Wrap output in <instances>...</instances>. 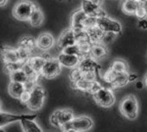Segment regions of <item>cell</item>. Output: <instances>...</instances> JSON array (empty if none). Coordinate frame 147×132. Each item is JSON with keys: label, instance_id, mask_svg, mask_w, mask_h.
Listing matches in <instances>:
<instances>
[{"label": "cell", "instance_id": "6da1fadb", "mask_svg": "<svg viewBox=\"0 0 147 132\" xmlns=\"http://www.w3.org/2000/svg\"><path fill=\"white\" fill-rule=\"evenodd\" d=\"M121 114L130 120L137 119L139 114V103L134 95H127L120 104Z\"/></svg>", "mask_w": 147, "mask_h": 132}, {"label": "cell", "instance_id": "7a4b0ae2", "mask_svg": "<svg viewBox=\"0 0 147 132\" xmlns=\"http://www.w3.org/2000/svg\"><path fill=\"white\" fill-rule=\"evenodd\" d=\"M93 120L87 116L74 118L71 121L63 125L60 129L64 131H87L93 127Z\"/></svg>", "mask_w": 147, "mask_h": 132}, {"label": "cell", "instance_id": "3957f363", "mask_svg": "<svg viewBox=\"0 0 147 132\" xmlns=\"http://www.w3.org/2000/svg\"><path fill=\"white\" fill-rule=\"evenodd\" d=\"M129 72H116L109 68L103 75V81L113 88H121L129 82Z\"/></svg>", "mask_w": 147, "mask_h": 132}, {"label": "cell", "instance_id": "277c9868", "mask_svg": "<svg viewBox=\"0 0 147 132\" xmlns=\"http://www.w3.org/2000/svg\"><path fill=\"white\" fill-rule=\"evenodd\" d=\"M36 7L37 5L34 3L28 0H22L15 5L13 9V15L20 21H28Z\"/></svg>", "mask_w": 147, "mask_h": 132}, {"label": "cell", "instance_id": "5b68a950", "mask_svg": "<svg viewBox=\"0 0 147 132\" xmlns=\"http://www.w3.org/2000/svg\"><path fill=\"white\" fill-rule=\"evenodd\" d=\"M45 98H46V92L44 88L38 83L34 87V88L31 91L30 99L26 105L28 108L31 111L34 112L39 111L43 106Z\"/></svg>", "mask_w": 147, "mask_h": 132}, {"label": "cell", "instance_id": "8992f818", "mask_svg": "<svg viewBox=\"0 0 147 132\" xmlns=\"http://www.w3.org/2000/svg\"><path fill=\"white\" fill-rule=\"evenodd\" d=\"M74 113L70 109H59L52 113L49 119L50 124L58 128H61L65 124L74 119Z\"/></svg>", "mask_w": 147, "mask_h": 132}, {"label": "cell", "instance_id": "52a82bcc", "mask_svg": "<svg viewBox=\"0 0 147 132\" xmlns=\"http://www.w3.org/2000/svg\"><path fill=\"white\" fill-rule=\"evenodd\" d=\"M92 95L96 103L102 107H110L115 102V98L113 91L106 87H102Z\"/></svg>", "mask_w": 147, "mask_h": 132}, {"label": "cell", "instance_id": "ba28073f", "mask_svg": "<svg viewBox=\"0 0 147 132\" xmlns=\"http://www.w3.org/2000/svg\"><path fill=\"white\" fill-rule=\"evenodd\" d=\"M61 64L59 61L58 58H49L46 60V63L41 69L40 74L41 76L47 78V79H52L56 76H58L60 72H61Z\"/></svg>", "mask_w": 147, "mask_h": 132}, {"label": "cell", "instance_id": "9c48e42d", "mask_svg": "<svg viewBox=\"0 0 147 132\" xmlns=\"http://www.w3.org/2000/svg\"><path fill=\"white\" fill-rule=\"evenodd\" d=\"M97 26L103 32H113L117 34H121L122 30V26L118 21L108 17L107 15L97 18Z\"/></svg>", "mask_w": 147, "mask_h": 132}, {"label": "cell", "instance_id": "30bf717a", "mask_svg": "<svg viewBox=\"0 0 147 132\" xmlns=\"http://www.w3.org/2000/svg\"><path fill=\"white\" fill-rule=\"evenodd\" d=\"M81 9L89 16H94L96 18L106 16V11L102 9V5L94 3L92 0H83Z\"/></svg>", "mask_w": 147, "mask_h": 132}, {"label": "cell", "instance_id": "8fae6325", "mask_svg": "<svg viewBox=\"0 0 147 132\" xmlns=\"http://www.w3.org/2000/svg\"><path fill=\"white\" fill-rule=\"evenodd\" d=\"M37 117L36 114H22V115H16V114H11L4 112H1L0 113V128H3L13 122H17V121H22V119H34Z\"/></svg>", "mask_w": 147, "mask_h": 132}, {"label": "cell", "instance_id": "7c38bea8", "mask_svg": "<svg viewBox=\"0 0 147 132\" xmlns=\"http://www.w3.org/2000/svg\"><path fill=\"white\" fill-rule=\"evenodd\" d=\"M76 43H77V41H76L75 32L71 27L65 30L60 34V36L58 38V40L56 41V45H57L58 48L59 50H61V52L67 46L74 45Z\"/></svg>", "mask_w": 147, "mask_h": 132}, {"label": "cell", "instance_id": "4fadbf2b", "mask_svg": "<svg viewBox=\"0 0 147 132\" xmlns=\"http://www.w3.org/2000/svg\"><path fill=\"white\" fill-rule=\"evenodd\" d=\"M87 17H88V15L82 9L75 11L71 15V28L74 32L85 29L84 21Z\"/></svg>", "mask_w": 147, "mask_h": 132}, {"label": "cell", "instance_id": "5bb4252c", "mask_svg": "<svg viewBox=\"0 0 147 132\" xmlns=\"http://www.w3.org/2000/svg\"><path fill=\"white\" fill-rule=\"evenodd\" d=\"M58 59L60 62L62 66L72 69V68L78 66L80 60H81V57L78 56V55L67 54V53L61 52L58 56Z\"/></svg>", "mask_w": 147, "mask_h": 132}, {"label": "cell", "instance_id": "9a60e30c", "mask_svg": "<svg viewBox=\"0 0 147 132\" xmlns=\"http://www.w3.org/2000/svg\"><path fill=\"white\" fill-rule=\"evenodd\" d=\"M78 68L83 71H99L101 70V65L97 63V60L92 58L91 56H87L81 58L80 63L78 64Z\"/></svg>", "mask_w": 147, "mask_h": 132}, {"label": "cell", "instance_id": "2e32d148", "mask_svg": "<svg viewBox=\"0 0 147 132\" xmlns=\"http://www.w3.org/2000/svg\"><path fill=\"white\" fill-rule=\"evenodd\" d=\"M37 40V48L40 51H47L54 46V38L49 33L40 34Z\"/></svg>", "mask_w": 147, "mask_h": 132}, {"label": "cell", "instance_id": "e0dca14e", "mask_svg": "<svg viewBox=\"0 0 147 132\" xmlns=\"http://www.w3.org/2000/svg\"><path fill=\"white\" fill-rule=\"evenodd\" d=\"M2 59L4 64L20 61L17 49H14L9 46L2 47Z\"/></svg>", "mask_w": 147, "mask_h": 132}, {"label": "cell", "instance_id": "ac0fdd59", "mask_svg": "<svg viewBox=\"0 0 147 132\" xmlns=\"http://www.w3.org/2000/svg\"><path fill=\"white\" fill-rule=\"evenodd\" d=\"M109 55V50L106 46V45L102 43H96L93 44L91 52H90V56L94 58L96 60L103 59Z\"/></svg>", "mask_w": 147, "mask_h": 132}, {"label": "cell", "instance_id": "d6986e66", "mask_svg": "<svg viewBox=\"0 0 147 132\" xmlns=\"http://www.w3.org/2000/svg\"><path fill=\"white\" fill-rule=\"evenodd\" d=\"M25 90L26 88H25L24 83H21V82L11 81L8 87V91H9V95L16 99H20Z\"/></svg>", "mask_w": 147, "mask_h": 132}, {"label": "cell", "instance_id": "ffe728a7", "mask_svg": "<svg viewBox=\"0 0 147 132\" xmlns=\"http://www.w3.org/2000/svg\"><path fill=\"white\" fill-rule=\"evenodd\" d=\"M51 57H44V56H34L32 55L30 57V58L27 61V63L37 72V73H40L41 69L43 68L45 63H46V60L47 58H49Z\"/></svg>", "mask_w": 147, "mask_h": 132}, {"label": "cell", "instance_id": "44dd1931", "mask_svg": "<svg viewBox=\"0 0 147 132\" xmlns=\"http://www.w3.org/2000/svg\"><path fill=\"white\" fill-rule=\"evenodd\" d=\"M71 84H72V87L77 90L91 94L94 82H90L89 80H86L85 78H82L77 82H71Z\"/></svg>", "mask_w": 147, "mask_h": 132}, {"label": "cell", "instance_id": "7402d4cb", "mask_svg": "<svg viewBox=\"0 0 147 132\" xmlns=\"http://www.w3.org/2000/svg\"><path fill=\"white\" fill-rule=\"evenodd\" d=\"M87 32L89 34V37H90V41L93 43V44H96V43H101L102 42V37L104 35V32L97 26H94V27H91L90 28L87 29Z\"/></svg>", "mask_w": 147, "mask_h": 132}, {"label": "cell", "instance_id": "603a6c76", "mask_svg": "<svg viewBox=\"0 0 147 132\" xmlns=\"http://www.w3.org/2000/svg\"><path fill=\"white\" fill-rule=\"evenodd\" d=\"M142 2L139 0H123L121 4V9L127 15H134L136 9L140 5Z\"/></svg>", "mask_w": 147, "mask_h": 132}, {"label": "cell", "instance_id": "cb8c5ba5", "mask_svg": "<svg viewBox=\"0 0 147 132\" xmlns=\"http://www.w3.org/2000/svg\"><path fill=\"white\" fill-rule=\"evenodd\" d=\"M22 130L25 132H35L41 131V128L38 125V124L34 121V119H25L20 121Z\"/></svg>", "mask_w": 147, "mask_h": 132}, {"label": "cell", "instance_id": "d4e9b609", "mask_svg": "<svg viewBox=\"0 0 147 132\" xmlns=\"http://www.w3.org/2000/svg\"><path fill=\"white\" fill-rule=\"evenodd\" d=\"M19 46L34 51L35 48H37V40L33 36L25 35L19 40Z\"/></svg>", "mask_w": 147, "mask_h": 132}, {"label": "cell", "instance_id": "484cf974", "mask_svg": "<svg viewBox=\"0 0 147 132\" xmlns=\"http://www.w3.org/2000/svg\"><path fill=\"white\" fill-rule=\"evenodd\" d=\"M43 20H44L43 13H42L41 9L37 6L34 9V10L33 11L28 21L33 27H40L41 25V23L43 22Z\"/></svg>", "mask_w": 147, "mask_h": 132}, {"label": "cell", "instance_id": "4316f807", "mask_svg": "<svg viewBox=\"0 0 147 132\" xmlns=\"http://www.w3.org/2000/svg\"><path fill=\"white\" fill-rule=\"evenodd\" d=\"M110 69H112L113 70H115L116 72H129L127 63L122 59L115 60L111 64Z\"/></svg>", "mask_w": 147, "mask_h": 132}, {"label": "cell", "instance_id": "83f0119b", "mask_svg": "<svg viewBox=\"0 0 147 132\" xmlns=\"http://www.w3.org/2000/svg\"><path fill=\"white\" fill-rule=\"evenodd\" d=\"M9 77H10V80L12 82H21V83H25L26 81L28 78V76L23 71L22 69L16 70V71L10 73L9 74Z\"/></svg>", "mask_w": 147, "mask_h": 132}, {"label": "cell", "instance_id": "f1b7e54d", "mask_svg": "<svg viewBox=\"0 0 147 132\" xmlns=\"http://www.w3.org/2000/svg\"><path fill=\"white\" fill-rule=\"evenodd\" d=\"M26 62L24 61H17V62H12V63H6L4 64V70L6 73L8 74H10L16 70H22L24 64Z\"/></svg>", "mask_w": 147, "mask_h": 132}, {"label": "cell", "instance_id": "f546056e", "mask_svg": "<svg viewBox=\"0 0 147 132\" xmlns=\"http://www.w3.org/2000/svg\"><path fill=\"white\" fill-rule=\"evenodd\" d=\"M17 52H18V55H19L20 60L24 61V62H27L30 58V57L33 55L32 54L33 51L28 50V49L24 48V47H22V46H19L17 48Z\"/></svg>", "mask_w": 147, "mask_h": 132}, {"label": "cell", "instance_id": "4dcf8cb0", "mask_svg": "<svg viewBox=\"0 0 147 132\" xmlns=\"http://www.w3.org/2000/svg\"><path fill=\"white\" fill-rule=\"evenodd\" d=\"M69 76H70V79L71 82H77V81L84 78V72L78 68V66H77V67L71 69Z\"/></svg>", "mask_w": 147, "mask_h": 132}, {"label": "cell", "instance_id": "1f68e13d", "mask_svg": "<svg viewBox=\"0 0 147 132\" xmlns=\"http://www.w3.org/2000/svg\"><path fill=\"white\" fill-rule=\"evenodd\" d=\"M62 52H65V53H67V54H71V55H78V56H80V55H81L79 46H78V44H77V43L74 44V45H71V46H67V47L65 48ZM80 57H81V56H80Z\"/></svg>", "mask_w": 147, "mask_h": 132}, {"label": "cell", "instance_id": "d6a6232c", "mask_svg": "<svg viewBox=\"0 0 147 132\" xmlns=\"http://www.w3.org/2000/svg\"><path fill=\"white\" fill-rule=\"evenodd\" d=\"M117 36V34L115 33H113V32H104V35L102 37V44L104 45H108L109 43H111L115 38Z\"/></svg>", "mask_w": 147, "mask_h": 132}, {"label": "cell", "instance_id": "836d02e7", "mask_svg": "<svg viewBox=\"0 0 147 132\" xmlns=\"http://www.w3.org/2000/svg\"><path fill=\"white\" fill-rule=\"evenodd\" d=\"M97 25V18L94 17V16H89L86 18L85 21H84V27L85 29H88L91 27H94Z\"/></svg>", "mask_w": 147, "mask_h": 132}, {"label": "cell", "instance_id": "e575fe53", "mask_svg": "<svg viewBox=\"0 0 147 132\" xmlns=\"http://www.w3.org/2000/svg\"><path fill=\"white\" fill-rule=\"evenodd\" d=\"M134 15H136L139 19H143V18H147V15H146V11L143 6V2L140 3V5L138 7V9H136L135 11V14Z\"/></svg>", "mask_w": 147, "mask_h": 132}, {"label": "cell", "instance_id": "d590c367", "mask_svg": "<svg viewBox=\"0 0 147 132\" xmlns=\"http://www.w3.org/2000/svg\"><path fill=\"white\" fill-rule=\"evenodd\" d=\"M30 95H31V91L25 90L24 93L22 94V96H21V98H20L21 101H22L23 104L26 105V104L28 103V101H29V99H30Z\"/></svg>", "mask_w": 147, "mask_h": 132}, {"label": "cell", "instance_id": "8d00e7d4", "mask_svg": "<svg viewBox=\"0 0 147 132\" xmlns=\"http://www.w3.org/2000/svg\"><path fill=\"white\" fill-rule=\"evenodd\" d=\"M138 26L140 28L142 29H147V18H143V19H140Z\"/></svg>", "mask_w": 147, "mask_h": 132}, {"label": "cell", "instance_id": "74e56055", "mask_svg": "<svg viewBox=\"0 0 147 132\" xmlns=\"http://www.w3.org/2000/svg\"><path fill=\"white\" fill-rule=\"evenodd\" d=\"M128 79H129V82H134V81H136L137 79H138V76H137V74L136 73H133V72H129V74H128Z\"/></svg>", "mask_w": 147, "mask_h": 132}, {"label": "cell", "instance_id": "f35d334b", "mask_svg": "<svg viewBox=\"0 0 147 132\" xmlns=\"http://www.w3.org/2000/svg\"><path fill=\"white\" fill-rule=\"evenodd\" d=\"M143 87H144V82H143L138 81V82H136V88H137L138 89H142Z\"/></svg>", "mask_w": 147, "mask_h": 132}, {"label": "cell", "instance_id": "ab89813d", "mask_svg": "<svg viewBox=\"0 0 147 132\" xmlns=\"http://www.w3.org/2000/svg\"><path fill=\"white\" fill-rule=\"evenodd\" d=\"M6 3H7V0H1V2H0V5H1V7H3Z\"/></svg>", "mask_w": 147, "mask_h": 132}, {"label": "cell", "instance_id": "60d3db41", "mask_svg": "<svg viewBox=\"0 0 147 132\" xmlns=\"http://www.w3.org/2000/svg\"><path fill=\"white\" fill-rule=\"evenodd\" d=\"M92 1H93L94 3L99 4V5H102V0H92Z\"/></svg>", "mask_w": 147, "mask_h": 132}, {"label": "cell", "instance_id": "b9f144b4", "mask_svg": "<svg viewBox=\"0 0 147 132\" xmlns=\"http://www.w3.org/2000/svg\"><path fill=\"white\" fill-rule=\"evenodd\" d=\"M143 6H144V8H145V9H146V15H147V0H146V1H144V2H143Z\"/></svg>", "mask_w": 147, "mask_h": 132}, {"label": "cell", "instance_id": "7bdbcfd3", "mask_svg": "<svg viewBox=\"0 0 147 132\" xmlns=\"http://www.w3.org/2000/svg\"><path fill=\"white\" fill-rule=\"evenodd\" d=\"M145 84L147 86V73L146 75V76H145Z\"/></svg>", "mask_w": 147, "mask_h": 132}, {"label": "cell", "instance_id": "ee69618b", "mask_svg": "<svg viewBox=\"0 0 147 132\" xmlns=\"http://www.w3.org/2000/svg\"><path fill=\"white\" fill-rule=\"evenodd\" d=\"M139 1H140V2H144V1H146V0H139Z\"/></svg>", "mask_w": 147, "mask_h": 132}]
</instances>
